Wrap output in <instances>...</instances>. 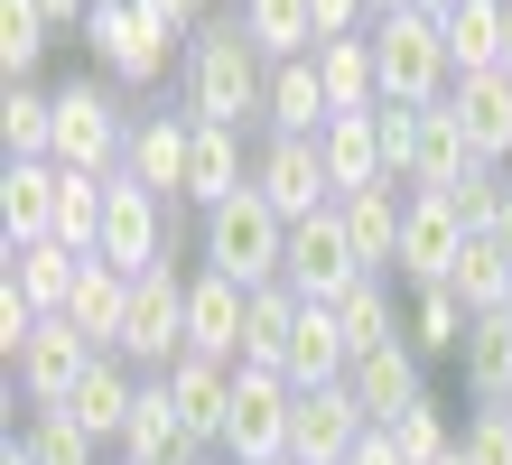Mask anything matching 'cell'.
<instances>
[{
  "instance_id": "f35d334b",
  "label": "cell",
  "mask_w": 512,
  "mask_h": 465,
  "mask_svg": "<svg viewBox=\"0 0 512 465\" xmlns=\"http://www.w3.org/2000/svg\"><path fill=\"white\" fill-rule=\"evenodd\" d=\"M10 447H19L28 465H94V438H84V428H75L66 410H28Z\"/></svg>"
},
{
  "instance_id": "8fae6325",
  "label": "cell",
  "mask_w": 512,
  "mask_h": 465,
  "mask_svg": "<svg viewBox=\"0 0 512 465\" xmlns=\"http://www.w3.org/2000/svg\"><path fill=\"white\" fill-rule=\"evenodd\" d=\"M364 438H373V419H364V400H354L345 382L298 391V410H289V465H345Z\"/></svg>"
},
{
  "instance_id": "d6a6232c",
  "label": "cell",
  "mask_w": 512,
  "mask_h": 465,
  "mask_svg": "<svg viewBox=\"0 0 512 465\" xmlns=\"http://www.w3.org/2000/svg\"><path fill=\"white\" fill-rule=\"evenodd\" d=\"M103 224H112V177H66V186H56V242H66V252L94 261Z\"/></svg>"
},
{
  "instance_id": "74e56055",
  "label": "cell",
  "mask_w": 512,
  "mask_h": 465,
  "mask_svg": "<svg viewBox=\"0 0 512 465\" xmlns=\"http://www.w3.org/2000/svg\"><path fill=\"white\" fill-rule=\"evenodd\" d=\"M47 10L38 0H0V75L10 84H38V56H47Z\"/></svg>"
},
{
  "instance_id": "ba28073f",
  "label": "cell",
  "mask_w": 512,
  "mask_h": 465,
  "mask_svg": "<svg viewBox=\"0 0 512 465\" xmlns=\"http://www.w3.org/2000/svg\"><path fill=\"white\" fill-rule=\"evenodd\" d=\"M94 261H112L122 279L177 261V205L149 196V186H131V177H112V224H103V252Z\"/></svg>"
},
{
  "instance_id": "5b68a950",
  "label": "cell",
  "mask_w": 512,
  "mask_h": 465,
  "mask_svg": "<svg viewBox=\"0 0 512 465\" xmlns=\"http://www.w3.org/2000/svg\"><path fill=\"white\" fill-rule=\"evenodd\" d=\"M177 38H187V28H177L159 0H103V10L84 19V47H94V66L112 84H159Z\"/></svg>"
},
{
  "instance_id": "1f68e13d",
  "label": "cell",
  "mask_w": 512,
  "mask_h": 465,
  "mask_svg": "<svg viewBox=\"0 0 512 465\" xmlns=\"http://www.w3.org/2000/svg\"><path fill=\"white\" fill-rule=\"evenodd\" d=\"M447 289H457L475 317H494V307L512 298V252L494 233H466V252H457V270H447Z\"/></svg>"
},
{
  "instance_id": "d6986e66",
  "label": "cell",
  "mask_w": 512,
  "mask_h": 465,
  "mask_svg": "<svg viewBox=\"0 0 512 465\" xmlns=\"http://www.w3.org/2000/svg\"><path fill=\"white\" fill-rule=\"evenodd\" d=\"M345 391L364 400V419H373V428H391V419L410 410V400H429V372H419V345H382V354H364V363L345 372Z\"/></svg>"
},
{
  "instance_id": "816d5d0a",
  "label": "cell",
  "mask_w": 512,
  "mask_h": 465,
  "mask_svg": "<svg viewBox=\"0 0 512 465\" xmlns=\"http://www.w3.org/2000/svg\"><path fill=\"white\" fill-rule=\"evenodd\" d=\"M438 465H466V447H457V456H438Z\"/></svg>"
},
{
  "instance_id": "6da1fadb",
  "label": "cell",
  "mask_w": 512,
  "mask_h": 465,
  "mask_svg": "<svg viewBox=\"0 0 512 465\" xmlns=\"http://www.w3.org/2000/svg\"><path fill=\"white\" fill-rule=\"evenodd\" d=\"M177 93H187V121H215V131H261L270 56L252 47L243 10L205 19L196 38H187V66H177Z\"/></svg>"
},
{
  "instance_id": "9a60e30c",
  "label": "cell",
  "mask_w": 512,
  "mask_h": 465,
  "mask_svg": "<svg viewBox=\"0 0 512 465\" xmlns=\"http://www.w3.org/2000/svg\"><path fill=\"white\" fill-rule=\"evenodd\" d=\"M457 252H466L457 205H447V196H410V224H401V270H391V279H410V289H447Z\"/></svg>"
},
{
  "instance_id": "e575fe53",
  "label": "cell",
  "mask_w": 512,
  "mask_h": 465,
  "mask_svg": "<svg viewBox=\"0 0 512 465\" xmlns=\"http://www.w3.org/2000/svg\"><path fill=\"white\" fill-rule=\"evenodd\" d=\"M0 140H10V159H56V93L10 84L0 93Z\"/></svg>"
},
{
  "instance_id": "cb8c5ba5",
  "label": "cell",
  "mask_w": 512,
  "mask_h": 465,
  "mask_svg": "<svg viewBox=\"0 0 512 465\" xmlns=\"http://www.w3.org/2000/svg\"><path fill=\"white\" fill-rule=\"evenodd\" d=\"M317 159H326V186H336V196H354V186H391L373 112H336V121L317 131Z\"/></svg>"
},
{
  "instance_id": "7bdbcfd3",
  "label": "cell",
  "mask_w": 512,
  "mask_h": 465,
  "mask_svg": "<svg viewBox=\"0 0 512 465\" xmlns=\"http://www.w3.org/2000/svg\"><path fill=\"white\" fill-rule=\"evenodd\" d=\"M38 10H47V28H56V38H66V28H75V38H84V19H94V10H103V0H38Z\"/></svg>"
},
{
  "instance_id": "7a4b0ae2",
  "label": "cell",
  "mask_w": 512,
  "mask_h": 465,
  "mask_svg": "<svg viewBox=\"0 0 512 465\" xmlns=\"http://www.w3.org/2000/svg\"><path fill=\"white\" fill-rule=\"evenodd\" d=\"M364 38H373V66H382V103H410V112L447 103V84H457L447 19H429V10H391V19L364 28Z\"/></svg>"
},
{
  "instance_id": "2e32d148",
  "label": "cell",
  "mask_w": 512,
  "mask_h": 465,
  "mask_svg": "<svg viewBox=\"0 0 512 465\" xmlns=\"http://www.w3.org/2000/svg\"><path fill=\"white\" fill-rule=\"evenodd\" d=\"M187 149H196V121H187V112H140V121H131V159H122V177L177 205V186H187Z\"/></svg>"
},
{
  "instance_id": "f907efd6",
  "label": "cell",
  "mask_w": 512,
  "mask_h": 465,
  "mask_svg": "<svg viewBox=\"0 0 512 465\" xmlns=\"http://www.w3.org/2000/svg\"><path fill=\"white\" fill-rule=\"evenodd\" d=\"M494 410H512V382H503V400H494Z\"/></svg>"
},
{
  "instance_id": "bcb514c9",
  "label": "cell",
  "mask_w": 512,
  "mask_h": 465,
  "mask_svg": "<svg viewBox=\"0 0 512 465\" xmlns=\"http://www.w3.org/2000/svg\"><path fill=\"white\" fill-rule=\"evenodd\" d=\"M503 75H512V0H503Z\"/></svg>"
},
{
  "instance_id": "f5cc1de1",
  "label": "cell",
  "mask_w": 512,
  "mask_h": 465,
  "mask_svg": "<svg viewBox=\"0 0 512 465\" xmlns=\"http://www.w3.org/2000/svg\"><path fill=\"white\" fill-rule=\"evenodd\" d=\"M0 465H28V456H19V447H10V456H0Z\"/></svg>"
},
{
  "instance_id": "30bf717a",
  "label": "cell",
  "mask_w": 512,
  "mask_h": 465,
  "mask_svg": "<svg viewBox=\"0 0 512 465\" xmlns=\"http://www.w3.org/2000/svg\"><path fill=\"white\" fill-rule=\"evenodd\" d=\"M252 196L280 214V224H308V214H326V205H336V186H326L317 140H261V149H252Z\"/></svg>"
},
{
  "instance_id": "4dcf8cb0",
  "label": "cell",
  "mask_w": 512,
  "mask_h": 465,
  "mask_svg": "<svg viewBox=\"0 0 512 465\" xmlns=\"http://www.w3.org/2000/svg\"><path fill=\"white\" fill-rule=\"evenodd\" d=\"M243 28L270 66H298V56H317V0H243Z\"/></svg>"
},
{
  "instance_id": "f6af8a7d",
  "label": "cell",
  "mask_w": 512,
  "mask_h": 465,
  "mask_svg": "<svg viewBox=\"0 0 512 465\" xmlns=\"http://www.w3.org/2000/svg\"><path fill=\"white\" fill-rule=\"evenodd\" d=\"M345 465H401V456H391V438H382V428H373V438H364V447H354Z\"/></svg>"
},
{
  "instance_id": "ac0fdd59",
  "label": "cell",
  "mask_w": 512,
  "mask_h": 465,
  "mask_svg": "<svg viewBox=\"0 0 512 465\" xmlns=\"http://www.w3.org/2000/svg\"><path fill=\"white\" fill-rule=\"evenodd\" d=\"M447 112H457L466 149L485 168L512 159V75H457V84H447Z\"/></svg>"
},
{
  "instance_id": "836d02e7",
  "label": "cell",
  "mask_w": 512,
  "mask_h": 465,
  "mask_svg": "<svg viewBox=\"0 0 512 465\" xmlns=\"http://www.w3.org/2000/svg\"><path fill=\"white\" fill-rule=\"evenodd\" d=\"M447 56H457V75H503V0L447 10Z\"/></svg>"
},
{
  "instance_id": "60d3db41",
  "label": "cell",
  "mask_w": 512,
  "mask_h": 465,
  "mask_svg": "<svg viewBox=\"0 0 512 465\" xmlns=\"http://www.w3.org/2000/svg\"><path fill=\"white\" fill-rule=\"evenodd\" d=\"M466 465H512V410H494V400H485V410H475L466 419Z\"/></svg>"
},
{
  "instance_id": "f546056e",
  "label": "cell",
  "mask_w": 512,
  "mask_h": 465,
  "mask_svg": "<svg viewBox=\"0 0 512 465\" xmlns=\"http://www.w3.org/2000/svg\"><path fill=\"white\" fill-rule=\"evenodd\" d=\"M298 298L289 279H270V289H252V326H243V363L252 372H289V335H298Z\"/></svg>"
},
{
  "instance_id": "ab89813d",
  "label": "cell",
  "mask_w": 512,
  "mask_h": 465,
  "mask_svg": "<svg viewBox=\"0 0 512 465\" xmlns=\"http://www.w3.org/2000/svg\"><path fill=\"white\" fill-rule=\"evenodd\" d=\"M382 438H391V456H401V465H438V456H457V428H447L438 400H410V410L391 419Z\"/></svg>"
},
{
  "instance_id": "484cf974",
  "label": "cell",
  "mask_w": 512,
  "mask_h": 465,
  "mask_svg": "<svg viewBox=\"0 0 512 465\" xmlns=\"http://www.w3.org/2000/svg\"><path fill=\"white\" fill-rule=\"evenodd\" d=\"M56 186H66V168H56V159H10V177H0L10 242H47V233H56Z\"/></svg>"
},
{
  "instance_id": "5bb4252c",
  "label": "cell",
  "mask_w": 512,
  "mask_h": 465,
  "mask_svg": "<svg viewBox=\"0 0 512 465\" xmlns=\"http://www.w3.org/2000/svg\"><path fill=\"white\" fill-rule=\"evenodd\" d=\"M243 326H252V289H233V279L196 270V279H187V354H205V363H243Z\"/></svg>"
},
{
  "instance_id": "c3c4849f",
  "label": "cell",
  "mask_w": 512,
  "mask_h": 465,
  "mask_svg": "<svg viewBox=\"0 0 512 465\" xmlns=\"http://www.w3.org/2000/svg\"><path fill=\"white\" fill-rule=\"evenodd\" d=\"M391 10H419V0H373V19H391Z\"/></svg>"
},
{
  "instance_id": "277c9868",
  "label": "cell",
  "mask_w": 512,
  "mask_h": 465,
  "mask_svg": "<svg viewBox=\"0 0 512 465\" xmlns=\"http://www.w3.org/2000/svg\"><path fill=\"white\" fill-rule=\"evenodd\" d=\"M131 103L112 84H56V168L66 177H122V159H131Z\"/></svg>"
},
{
  "instance_id": "e0dca14e",
  "label": "cell",
  "mask_w": 512,
  "mask_h": 465,
  "mask_svg": "<svg viewBox=\"0 0 512 465\" xmlns=\"http://www.w3.org/2000/svg\"><path fill=\"white\" fill-rule=\"evenodd\" d=\"M475 168H485V159L466 149L457 112H447V103H429V112H419V140H410V177H401V186H410V196H457Z\"/></svg>"
},
{
  "instance_id": "4316f807",
  "label": "cell",
  "mask_w": 512,
  "mask_h": 465,
  "mask_svg": "<svg viewBox=\"0 0 512 465\" xmlns=\"http://www.w3.org/2000/svg\"><path fill=\"white\" fill-rule=\"evenodd\" d=\"M345 372H354V345H345L336 307H298V335H289V382H298V391H326V382H345Z\"/></svg>"
},
{
  "instance_id": "db71d44e",
  "label": "cell",
  "mask_w": 512,
  "mask_h": 465,
  "mask_svg": "<svg viewBox=\"0 0 512 465\" xmlns=\"http://www.w3.org/2000/svg\"><path fill=\"white\" fill-rule=\"evenodd\" d=\"M270 465H289V456H270Z\"/></svg>"
},
{
  "instance_id": "681fc988",
  "label": "cell",
  "mask_w": 512,
  "mask_h": 465,
  "mask_svg": "<svg viewBox=\"0 0 512 465\" xmlns=\"http://www.w3.org/2000/svg\"><path fill=\"white\" fill-rule=\"evenodd\" d=\"M494 242H503V252H512V214H503V224H494Z\"/></svg>"
},
{
  "instance_id": "603a6c76",
  "label": "cell",
  "mask_w": 512,
  "mask_h": 465,
  "mask_svg": "<svg viewBox=\"0 0 512 465\" xmlns=\"http://www.w3.org/2000/svg\"><path fill=\"white\" fill-rule=\"evenodd\" d=\"M159 382H168V400H177V419H187L205 447H224V428H233V363L187 354L177 372H159Z\"/></svg>"
},
{
  "instance_id": "8d00e7d4",
  "label": "cell",
  "mask_w": 512,
  "mask_h": 465,
  "mask_svg": "<svg viewBox=\"0 0 512 465\" xmlns=\"http://www.w3.org/2000/svg\"><path fill=\"white\" fill-rule=\"evenodd\" d=\"M457 363H466V391L475 400H503V382H512V317H503V307L466 326V354Z\"/></svg>"
},
{
  "instance_id": "7dc6e473",
  "label": "cell",
  "mask_w": 512,
  "mask_h": 465,
  "mask_svg": "<svg viewBox=\"0 0 512 465\" xmlns=\"http://www.w3.org/2000/svg\"><path fill=\"white\" fill-rule=\"evenodd\" d=\"M419 10H429V19H447V10H466V0H419Z\"/></svg>"
},
{
  "instance_id": "7c38bea8",
  "label": "cell",
  "mask_w": 512,
  "mask_h": 465,
  "mask_svg": "<svg viewBox=\"0 0 512 465\" xmlns=\"http://www.w3.org/2000/svg\"><path fill=\"white\" fill-rule=\"evenodd\" d=\"M94 363H103V354H94V335H75L66 317H47L38 335H28V354H19L10 372H19L28 410H66V400H75V382H84Z\"/></svg>"
},
{
  "instance_id": "11a10c76",
  "label": "cell",
  "mask_w": 512,
  "mask_h": 465,
  "mask_svg": "<svg viewBox=\"0 0 512 465\" xmlns=\"http://www.w3.org/2000/svg\"><path fill=\"white\" fill-rule=\"evenodd\" d=\"M503 317H512V298H503Z\"/></svg>"
},
{
  "instance_id": "83f0119b",
  "label": "cell",
  "mask_w": 512,
  "mask_h": 465,
  "mask_svg": "<svg viewBox=\"0 0 512 465\" xmlns=\"http://www.w3.org/2000/svg\"><path fill=\"white\" fill-rule=\"evenodd\" d=\"M336 326H345L354 363L382 354V345H410V307H391V279H354V289L336 298Z\"/></svg>"
},
{
  "instance_id": "44dd1931",
  "label": "cell",
  "mask_w": 512,
  "mask_h": 465,
  "mask_svg": "<svg viewBox=\"0 0 512 465\" xmlns=\"http://www.w3.org/2000/svg\"><path fill=\"white\" fill-rule=\"evenodd\" d=\"M326 84H317V56L298 66H270V93H261V140H317L326 131Z\"/></svg>"
},
{
  "instance_id": "3957f363",
  "label": "cell",
  "mask_w": 512,
  "mask_h": 465,
  "mask_svg": "<svg viewBox=\"0 0 512 465\" xmlns=\"http://www.w3.org/2000/svg\"><path fill=\"white\" fill-rule=\"evenodd\" d=\"M196 261L215 270V279H233V289H270V279H280V261H289V224L243 186L233 205L196 214Z\"/></svg>"
},
{
  "instance_id": "ffe728a7",
  "label": "cell",
  "mask_w": 512,
  "mask_h": 465,
  "mask_svg": "<svg viewBox=\"0 0 512 465\" xmlns=\"http://www.w3.org/2000/svg\"><path fill=\"white\" fill-rule=\"evenodd\" d=\"M131 410H140V382H131V363H122V354H103V363L75 382V400H66V419H75L94 447H122Z\"/></svg>"
},
{
  "instance_id": "9f6ffc18",
  "label": "cell",
  "mask_w": 512,
  "mask_h": 465,
  "mask_svg": "<svg viewBox=\"0 0 512 465\" xmlns=\"http://www.w3.org/2000/svg\"><path fill=\"white\" fill-rule=\"evenodd\" d=\"M122 465H131V456H122Z\"/></svg>"
},
{
  "instance_id": "52a82bcc",
  "label": "cell",
  "mask_w": 512,
  "mask_h": 465,
  "mask_svg": "<svg viewBox=\"0 0 512 465\" xmlns=\"http://www.w3.org/2000/svg\"><path fill=\"white\" fill-rule=\"evenodd\" d=\"M289 410H298V382H289V372L233 363V428H224V456H233V465L289 456Z\"/></svg>"
},
{
  "instance_id": "ee69618b",
  "label": "cell",
  "mask_w": 512,
  "mask_h": 465,
  "mask_svg": "<svg viewBox=\"0 0 512 465\" xmlns=\"http://www.w3.org/2000/svg\"><path fill=\"white\" fill-rule=\"evenodd\" d=\"M159 10H168L177 28H187V38H196V28H205V19H215V0H159Z\"/></svg>"
},
{
  "instance_id": "d590c367",
  "label": "cell",
  "mask_w": 512,
  "mask_h": 465,
  "mask_svg": "<svg viewBox=\"0 0 512 465\" xmlns=\"http://www.w3.org/2000/svg\"><path fill=\"white\" fill-rule=\"evenodd\" d=\"M466 326H475V307L457 289H410V345H419V363L429 354H466Z\"/></svg>"
},
{
  "instance_id": "8992f818",
  "label": "cell",
  "mask_w": 512,
  "mask_h": 465,
  "mask_svg": "<svg viewBox=\"0 0 512 465\" xmlns=\"http://www.w3.org/2000/svg\"><path fill=\"white\" fill-rule=\"evenodd\" d=\"M122 363H149V382L187 363V270H177V261H159V270H140V279H131Z\"/></svg>"
},
{
  "instance_id": "7402d4cb",
  "label": "cell",
  "mask_w": 512,
  "mask_h": 465,
  "mask_svg": "<svg viewBox=\"0 0 512 465\" xmlns=\"http://www.w3.org/2000/svg\"><path fill=\"white\" fill-rule=\"evenodd\" d=\"M0 279H10L38 317H66V298H75V279H84V252H66L56 233L47 242H10V270H0Z\"/></svg>"
},
{
  "instance_id": "d4e9b609",
  "label": "cell",
  "mask_w": 512,
  "mask_h": 465,
  "mask_svg": "<svg viewBox=\"0 0 512 465\" xmlns=\"http://www.w3.org/2000/svg\"><path fill=\"white\" fill-rule=\"evenodd\" d=\"M66 326H75V335H94V354H122V326H131V279L112 270V261H84L75 298H66Z\"/></svg>"
},
{
  "instance_id": "4fadbf2b",
  "label": "cell",
  "mask_w": 512,
  "mask_h": 465,
  "mask_svg": "<svg viewBox=\"0 0 512 465\" xmlns=\"http://www.w3.org/2000/svg\"><path fill=\"white\" fill-rule=\"evenodd\" d=\"M336 224L354 242V261H364L373 279L401 270V224H410V186H354V196H336Z\"/></svg>"
},
{
  "instance_id": "f1b7e54d",
  "label": "cell",
  "mask_w": 512,
  "mask_h": 465,
  "mask_svg": "<svg viewBox=\"0 0 512 465\" xmlns=\"http://www.w3.org/2000/svg\"><path fill=\"white\" fill-rule=\"evenodd\" d=\"M317 84H326V112H382L373 38H326V47H317Z\"/></svg>"
},
{
  "instance_id": "b9f144b4",
  "label": "cell",
  "mask_w": 512,
  "mask_h": 465,
  "mask_svg": "<svg viewBox=\"0 0 512 465\" xmlns=\"http://www.w3.org/2000/svg\"><path fill=\"white\" fill-rule=\"evenodd\" d=\"M373 131H382V168H391V186L410 177V140H419V112L410 103H382L373 112Z\"/></svg>"
},
{
  "instance_id": "9c48e42d",
  "label": "cell",
  "mask_w": 512,
  "mask_h": 465,
  "mask_svg": "<svg viewBox=\"0 0 512 465\" xmlns=\"http://www.w3.org/2000/svg\"><path fill=\"white\" fill-rule=\"evenodd\" d=\"M280 279L308 307H336L354 279H373L364 261H354V242H345V224H336V205L326 214H308V224H289V261H280Z\"/></svg>"
}]
</instances>
